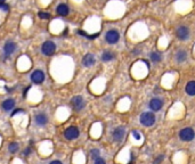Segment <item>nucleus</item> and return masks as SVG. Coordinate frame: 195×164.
<instances>
[{"instance_id":"nucleus-12","label":"nucleus","mask_w":195,"mask_h":164,"mask_svg":"<svg viewBox=\"0 0 195 164\" xmlns=\"http://www.w3.org/2000/svg\"><path fill=\"white\" fill-rule=\"evenodd\" d=\"M15 50H16V43H15L14 41H7V42L5 43V46H3V51H5V55H6L7 57H9Z\"/></svg>"},{"instance_id":"nucleus-19","label":"nucleus","mask_w":195,"mask_h":164,"mask_svg":"<svg viewBox=\"0 0 195 164\" xmlns=\"http://www.w3.org/2000/svg\"><path fill=\"white\" fill-rule=\"evenodd\" d=\"M150 57H151V59L153 60V62H160L161 59H162V54L161 53H157V51H153V53H151L150 54Z\"/></svg>"},{"instance_id":"nucleus-24","label":"nucleus","mask_w":195,"mask_h":164,"mask_svg":"<svg viewBox=\"0 0 195 164\" xmlns=\"http://www.w3.org/2000/svg\"><path fill=\"white\" fill-rule=\"evenodd\" d=\"M0 8H1L2 10H5V12H8V10H9V6H8L7 3H1V5H0Z\"/></svg>"},{"instance_id":"nucleus-1","label":"nucleus","mask_w":195,"mask_h":164,"mask_svg":"<svg viewBox=\"0 0 195 164\" xmlns=\"http://www.w3.org/2000/svg\"><path fill=\"white\" fill-rule=\"evenodd\" d=\"M139 122L144 126H152L155 123V115L153 112H144L139 116Z\"/></svg>"},{"instance_id":"nucleus-25","label":"nucleus","mask_w":195,"mask_h":164,"mask_svg":"<svg viewBox=\"0 0 195 164\" xmlns=\"http://www.w3.org/2000/svg\"><path fill=\"white\" fill-rule=\"evenodd\" d=\"M31 151H32L31 147H26L25 149L23 150V155H24V156H27V155H30V154H31Z\"/></svg>"},{"instance_id":"nucleus-23","label":"nucleus","mask_w":195,"mask_h":164,"mask_svg":"<svg viewBox=\"0 0 195 164\" xmlns=\"http://www.w3.org/2000/svg\"><path fill=\"white\" fill-rule=\"evenodd\" d=\"M95 164H106V162H105L104 158H102V157L99 156V157H97V158L95 160Z\"/></svg>"},{"instance_id":"nucleus-3","label":"nucleus","mask_w":195,"mask_h":164,"mask_svg":"<svg viewBox=\"0 0 195 164\" xmlns=\"http://www.w3.org/2000/svg\"><path fill=\"white\" fill-rule=\"evenodd\" d=\"M41 51L46 56H52L56 51V44L52 41H46L41 46Z\"/></svg>"},{"instance_id":"nucleus-28","label":"nucleus","mask_w":195,"mask_h":164,"mask_svg":"<svg viewBox=\"0 0 195 164\" xmlns=\"http://www.w3.org/2000/svg\"><path fill=\"white\" fill-rule=\"evenodd\" d=\"M49 164H63V163H62L61 161H58V160H54V161H52Z\"/></svg>"},{"instance_id":"nucleus-4","label":"nucleus","mask_w":195,"mask_h":164,"mask_svg":"<svg viewBox=\"0 0 195 164\" xmlns=\"http://www.w3.org/2000/svg\"><path fill=\"white\" fill-rule=\"evenodd\" d=\"M71 105H72V107H73L74 110L79 112V110L85 108L86 101H85V99H83L82 96H74V97L71 99Z\"/></svg>"},{"instance_id":"nucleus-21","label":"nucleus","mask_w":195,"mask_h":164,"mask_svg":"<svg viewBox=\"0 0 195 164\" xmlns=\"http://www.w3.org/2000/svg\"><path fill=\"white\" fill-rule=\"evenodd\" d=\"M99 155H101V151H99V149H97V148H92V149L90 150V157L91 158L96 160L97 157H99Z\"/></svg>"},{"instance_id":"nucleus-26","label":"nucleus","mask_w":195,"mask_h":164,"mask_svg":"<svg viewBox=\"0 0 195 164\" xmlns=\"http://www.w3.org/2000/svg\"><path fill=\"white\" fill-rule=\"evenodd\" d=\"M21 113H23V109L22 108H16L15 110H13L12 112V115H16V114H21Z\"/></svg>"},{"instance_id":"nucleus-11","label":"nucleus","mask_w":195,"mask_h":164,"mask_svg":"<svg viewBox=\"0 0 195 164\" xmlns=\"http://www.w3.org/2000/svg\"><path fill=\"white\" fill-rule=\"evenodd\" d=\"M48 116H47V114H45V113H38V114H36V116H34V122L37 125H40V126H43V125H46L47 123H48Z\"/></svg>"},{"instance_id":"nucleus-15","label":"nucleus","mask_w":195,"mask_h":164,"mask_svg":"<svg viewBox=\"0 0 195 164\" xmlns=\"http://www.w3.org/2000/svg\"><path fill=\"white\" fill-rule=\"evenodd\" d=\"M185 91L186 94L189 96H195V81H189L186 87H185Z\"/></svg>"},{"instance_id":"nucleus-8","label":"nucleus","mask_w":195,"mask_h":164,"mask_svg":"<svg viewBox=\"0 0 195 164\" xmlns=\"http://www.w3.org/2000/svg\"><path fill=\"white\" fill-rule=\"evenodd\" d=\"M148 107L153 112H159L160 109L163 107V100L161 98H157V97L152 98L150 100V103H148Z\"/></svg>"},{"instance_id":"nucleus-16","label":"nucleus","mask_w":195,"mask_h":164,"mask_svg":"<svg viewBox=\"0 0 195 164\" xmlns=\"http://www.w3.org/2000/svg\"><path fill=\"white\" fill-rule=\"evenodd\" d=\"M70 12V9H68V7H67V5H65V3H59L58 6H57V13L59 14L61 16H66L67 14Z\"/></svg>"},{"instance_id":"nucleus-20","label":"nucleus","mask_w":195,"mask_h":164,"mask_svg":"<svg viewBox=\"0 0 195 164\" xmlns=\"http://www.w3.org/2000/svg\"><path fill=\"white\" fill-rule=\"evenodd\" d=\"M18 148H20V146H18L17 142H12V144H9V146H8L9 153H13V154H15V153L18 150Z\"/></svg>"},{"instance_id":"nucleus-2","label":"nucleus","mask_w":195,"mask_h":164,"mask_svg":"<svg viewBox=\"0 0 195 164\" xmlns=\"http://www.w3.org/2000/svg\"><path fill=\"white\" fill-rule=\"evenodd\" d=\"M195 138V131L192 128H184L179 132V139L182 141H192Z\"/></svg>"},{"instance_id":"nucleus-18","label":"nucleus","mask_w":195,"mask_h":164,"mask_svg":"<svg viewBox=\"0 0 195 164\" xmlns=\"http://www.w3.org/2000/svg\"><path fill=\"white\" fill-rule=\"evenodd\" d=\"M113 58H114V54L112 51H110V50H105L103 55H102V59L104 62H111Z\"/></svg>"},{"instance_id":"nucleus-22","label":"nucleus","mask_w":195,"mask_h":164,"mask_svg":"<svg viewBox=\"0 0 195 164\" xmlns=\"http://www.w3.org/2000/svg\"><path fill=\"white\" fill-rule=\"evenodd\" d=\"M39 17L40 18H42V19H48V18L50 17V15H49L48 13H45V12H40Z\"/></svg>"},{"instance_id":"nucleus-6","label":"nucleus","mask_w":195,"mask_h":164,"mask_svg":"<svg viewBox=\"0 0 195 164\" xmlns=\"http://www.w3.org/2000/svg\"><path fill=\"white\" fill-rule=\"evenodd\" d=\"M124 136H126V128L124 126H117V129H114L113 132H112V138L117 142L122 141Z\"/></svg>"},{"instance_id":"nucleus-10","label":"nucleus","mask_w":195,"mask_h":164,"mask_svg":"<svg viewBox=\"0 0 195 164\" xmlns=\"http://www.w3.org/2000/svg\"><path fill=\"white\" fill-rule=\"evenodd\" d=\"M176 35H177V38L179 39V40H187L188 38H189V28L187 26H179L178 27V30H177V32H176Z\"/></svg>"},{"instance_id":"nucleus-29","label":"nucleus","mask_w":195,"mask_h":164,"mask_svg":"<svg viewBox=\"0 0 195 164\" xmlns=\"http://www.w3.org/2000/svg\"><path fill=\"white\" fill-rule=\"evenodd\" d=\"M30 90V87H27V88H25L24 89V96H26V94H27V91Z\"/></svg>"},{"instance_id":"nucleus-7","label":"nucleus","mask_w":195,"mask_h":164,"mask_svg":"<svg viewBox=\"0 0 195 164\" xmlns=\"http://www.w3.org/2000/svg\"><path fill=\"white\" fill-rule=\"evenodd\" d=\"M80 135V131L77 126H68L64 132V136L67 140H73V139H77Z\"/></svg>"},{"instance_id":"nucleus-9","label":"nucleus","mask_w":195,"mask_h":164,"mask_svg":"<svg viewBox=\"0 0 195 164\" xmlns=\"http://www.w3.org/2000/svg\"><path fill=\"white\" fill-rule=\"evenodd\" d=\"M31 81L36 84H40L45 81V73L41 69H36L31 74Z\"/></svg>"},{"instance_id":"nucleus-27","label":"nucleus","mask_w":195,"mask_h":164,"mask_svg":"<svg viewBox=\"0 0 195 164\" xmlns=\"http://www.w3.org/2000/svg\"><path fill=\"white\" fill-rule=\"evenodd\" d=\"M132 135L135 136V138H136V139H140V135H139L137 131H132Z\"/></svg>"},{"instance_id":"nucleus-30","label":"nucleus","mask_w":195,"mask_h":164,"mask_svg":"<svg viewBox=\"0 0 195 164\" xmlns=\"http://www.w3.org/2000/svg\"><path fill=\"white\" fill-rule=\"evenodd\" d=\"M1 3H5V0H0V5Z\"/></svg>"},{"instance_id":"nucleus-14","label":"nucleus","mask_w":195,"mask_h":164,"mask_svg":"<svg viewBox=\"0 0 195 164\" xmlns=\"http://www.w3.org/2000/svg\"><path fill=\"white\" fill-rule=\"evenodd\" d=\"M14 106H15V100H14L13 98H8V99L3 100V103H2V109H3L5 112H10V110H13Z\"/></svg>"},{"instance_id":"nucleus-13","label":"nucleus","mask_w":195,"mask_h":164,"mask_svg":"<svg viewBox=\"0 0 195 164\" xmlns=\"http://www.w3.org/2000/svg\"><path fill=\"white\" fill-rule=\"evenodd\" d=\"M95 63H96V58H95V56L92 54H87L83 57V59H82V64L86 67H90Z\"/></svg>"},{"instance_id":"nucleus-5","label":"nucleus","mask_w":195,"mask_h":164,"mask_svg":"<svg viewBox=\"0 0 195 164\" xmlns=\"http://www.w3.org/2000/svg\"><path fill=\"white\" fill-rule=\"evenodd\" d=\"M105 40L110 44H114V43H117V41L120 40V33L117 32V30H110L105 34Z\"/></svg>"},{"instance_id":"nucleus-17","label":"nucleus","mask_w":195,"mask_h":164,"mask_svg":"<svg viewBox=\"0 0 195 164\" xmlns=\"http://www.w3.org/2000/svg\"><path fill=\"white\" fill-rule=\"evenodd\" d=\"M187 59V53L185 51V50H178L177 51V54H176V60L178 62V63H182V62H185Z\"/></svg>"}]
</instances>
